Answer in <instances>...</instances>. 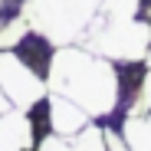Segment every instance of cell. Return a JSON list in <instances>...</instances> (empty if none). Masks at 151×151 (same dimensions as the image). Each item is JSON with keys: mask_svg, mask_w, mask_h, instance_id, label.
Returning a JSON list of instances; mask_svg holds the SVG:
<instances>
[{"mask_svg": "<svg viewBox=\"0 0 151 151\" xmlns=\"http://www.w3.org/2000/svg\"><path fill=\"white\" fill-rule=\"evenodd\" d=\"M10 109H13V105H10V99L4 95V89H0V115H4V112H10Z\"/></svg>", "mask_w": 151, "mask_h": 151, "instance_id": "9c48e42d", "label": "cell"}, {"mask_svg": "<svg viewBox=\"0 0 151 151\" xmlns=\"http://www.w3.org/2000/svg\"><path fill=\"white\" fill-rule=\"evenodd\" d=\"M0 4H4V0H0Z\"/></svg>", "mask_w": 151, "mask_h": 151, "instance_id": "8fae6325", "label": "cell"}, {"mask_svg": "<svg viewBox=\"0 0 151 151\" xmlns=\"http://www.w3.org/2000/svg\"><path fill=\"white\" fill-rule=\"evenodd\" d=\"M82 46L112 59V63L115 59L118 63H141V59H148L151 23H148V17H122V20L95 17L82 36Z\"/></svg>", "mask_w": 151, "mask_h": 151, "instance_id": "7a4b0ae2", "label": "cell"}, {"mask_svg": "<svg viewBox=\"0 0 151 151\" xmlns=\"http://www.w3.org/2000/svg\"><path fill=\"white\" fill-rule=\"evenodd\" d=\"M49 92L66 95L89 118H105L122 102V79L112 59L92 53L86 46H59L46 69Z\"/></svg>", "mask_w": 151, "mask_h": 151, "instance_id": "6da1fadb", "label": "cell"}, {"mask_svg": "<svg viewBox=\"0 0 151 151\" xmlns=\"http://www.w3.org/2000/svg\"><path fill=\"white\" fill-rule=\"evenodd\" d=\"M122 135L128 151H151V112H132L125 118Z\"/></svg>", "mask_w": 151, "mask_h": 151, "instance_id": "8992f818", "label": "cell"}, {"mask_svg": "<svg viewBox=\"0 0 151 151\" xmlns=\"http://www.w3.org/2000/svg\"><path fill=\"white\" fill-rule=\"evenodd\" d=\"M86 125H89V112H82L76 102H69L66 95L49 92V128H53V135L72 138V135H79Z\"/></svg>", "mask_w": 151, "mask_h": 151, "instance_id": "277c9868", "label": "cell"}, {"mask_svg": "<svg viewBox=\"0 0 151 151\" xmlns=\"http://www.w3.org/2000/svg\"><path fill=\"white\" fill-rule=\"evenodd\" d=\"M0 151H4V148H0Z\"/></svg>", "mask_w": 151, "mask_h": 151, "instance_id": "7c38bea8", "label": "cell"}, {"mask_svg": "<svg viewBox=\"0 0 151 151\" xmlns=\"http://www.w3.org/2000/svg\"><path fill=\"white\" fill-rule=\"evenodd\" d=\"M148 66H151V46H148Z\"/></svg>", "mask_w": 151, "mask_h": 151, "instance_id": "30bf717a", "label": "cell"}, {"mask_svg": "<svg viewBox=\"0 0 151 151\" xmlns=\"http://www.w3.org/2000/svg\"><path fill=\"white\" fill-rule=\"evenodd\" d=\"M36 151H72V141L69 138H59V135H49V138L40 141Z\"/></svg>", "mask_w": 151, "mask_h": 151, "instance_id": "ba28073f", "label": "cell"}, {"mask_svg": "<svg viewBox=\"0 0 151 151\" xmlns=\"http://www.w3.org/2000/svg\"><path fill=\"white\" fill-rule=\"evenodd\" d=\"M0 89L10 99L13 109L30 112L33 105H40L49 95L46 79L23 59L17 49H0Z\"/></svg>", "mask_w": 151, "mask_h": 151, "instance_id": "3957f363", "label": "cell"}, {"mask_svg": "<svg viewBox=\"0 0 151 151\" xmlns=\"http://www.w3.org/2000/svg\"><path fill=\"white\" fill-rule=\"evenodd\" d=\"M33 145V122L23 109H10L0 115V148L4 151H30Z\"/></svg>", "mask_w": 151, "mask_h": 151, "instance_id": "5b68a950", "label": "cell"}, {"mask_svg": "<svg viewBox=\"0 0 151 151\" xmlns=\"http://www.w3.org/2000/svg\"><path fill=\"white\" fill-rule=\"evenodd\" d=\"M72 151H109L105 145V128H99V125H86L79 135H72Z\"/></svg>", "mask_w": 151, "mask_h": 151, "instance_id": "52a82bcc", "label": "cell"}]
</instances>
